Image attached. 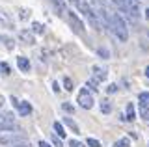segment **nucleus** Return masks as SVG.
<instances>
[{
  "label": "nucleus",
  "mask_w": 149,
  "mask_h": 147,
  "mask_svg": "<svg viewBox=\"0 0 149 147\" xmlns=\"http://www.w3.org/2000/svg\"><path fill=\"white\" fill-rule=\"evenodd\" d=\"M112 32L118 35L119 41H127L129 39L127 22H125V19L121 15H118V13H114V15H112Z\"/></svg>",
  "instance_id": "obj_1"
},
{
  "label": "nucleus",
  "mask_w": 149,
  "mask_h": 147,
  "mask_svg": "<svg viewBox=\"0 0 149 147\" xmlns=\"http://www.w3.org/2000/svg\"><path fill=\"white\" fill-rule=\"evenodd\" d=\"M24 140H26V136H24V132H22V130L0 134V144H2V145H9V147H13V145L21 144V141H24Z\"/></svg>",
  "instance_id": "obj_2"
},
{
  "label": "nucleus",
  "mask_w": 149,
  "mask_h": 147,
  "mask_svg": "<svg viewBox=\"0 0 149 147\" xmlns=\"http://www.w3.org/2000/svg\"><path fill=\"white\" fill-rule=\"evenodd\" d=\"M0 130H19L17 125H15V117H13L11 112H6V114H0Z\"/></svg>",
  "instance_id": "obj_3"
},
{
  "label": "nucleus",
  "mask_w": 149,
  "mask_h": 147,
  "mask_svg": "<svg viewBox=\"0 0 149 147\" xmlns=\"http://www.w3.org/2000/svg\"><path fill=\"white\" fill-rule=\"evenodd\" d=\"M77 101H78V104H80L82 108H86V110H90L93 106V97H91V93L88 89H80V91H78Z\"/></svg>",
  "instance_id": "obj_4"
},
{
  "label": "nucleus",
  "mask_w": 149,
  "mask_h": 147,
  "mask_svg": "<svg viewBox=\"0 0 149 147\" xmlns=\"http://www.w3.org/2000/svg\"><path fill=\"white\" fill-rule=\"evenodd\" d=\"M67 21H69L71 28H73L74 32H77V34H84V24H82V21L77 17V13L67 11Z\"/></svg>",
  "instance_id": "obj_5"
},
{
  "label": "nucleus",
  "mask_w": 149,
  "mask_h": 147,
  "mask_svg": "<svg viewBox=\"0 0 149 147\" xmlns=\"http://www.w3.org/2000/svg\"><path fill=\"white\" fill-rule=\"evenodd\" d=\"M11 101L15 103L17 112L21 114V116H30V114H32V106H30V103H26V101H21V103H19L17 99H11Z\"/></svg>",
  "instance_id": "obj_6"
},
{
  "label": "nucleus",
  "mask_w": 149,
  "mask_h": 147,
  "mask_svg": "<svg viewBox=\"0 0 149 147\" xmlns=\"http://www.w3.org/2000/svg\"><path fill=\"white\" fill-rule=\"evenodd\" d=\"M19 37L24 45H34L36 43V35L32 34L30 30H21V34H19Z\"/></svg>",
  "instance_id": "obj_7"
},
{
  "label": "nucleus",
  "mask_w": 149,
  "mask_h": 147,
  "mask_svg": "<svg viewBox=\"0 0 149 147\" xmlns=\"http://www.w3.org/2000/svg\"><path fill=\"white\" fill-rule=\"evenodd\" d=\"M17 65H19V69H21V71H24V73H28V71L32 69L30 60L24 58V56H19V58H17Z\"/></svg>",
  "instance_id": "obj_8"
},
{
  "label": "nucleus",
  "mask_w": 149,
  "mask_h": 147,
  "mask_svg": "<svg viewBox=\"0 0 149 147\" xmlns=\"http://www.w3.org/2000/svg\"><path fill=\"white\" fill-rule=\"evenodd\" d=\"M93 76H97V80H106V69L99 67V65H93Z\"/></svg>",
  "instance_id": "obj_9"
},
{
  "label": "nucleus",
  "mask_w": 149,
  "mask_h": 147,
  "mask_svg": "<svg viewBox=\"0 0 149 147\" xmlns=\"http://www.w3.org/2000/svg\"><path fill=\"white\" fill-rule=\"evenodd\" d=\"M0 21H2L9 30H13V21H11V17H9L6 11H0Z\"/></svg>",
  "instance_id": "obj_10"
},
{
  "label": "nucleus",
  "mask_w": 149,
  "mask_h": 147,
  "mask_svg": "<svg viewBox=\"0 0 149 147\" xmlns=\"http://www.w3.org/2000/svg\"><path fill=\"white\" fill-rule=\"evenodd\" d=\"M0 41L6 45L8 50H13V49H15V41H13L11 37H8V35H0Z\"/></svg>",
  "instance_id": "obj_11"
},
{
  "label": "nucleus",
  "mask_w": 149,
  "mask_h": 147,
  "mask_svg": "<svg viewBox=\"0 0 149 147\" xmlns=\"http://www.w3.org/2000/svg\"><path fill=\"white\" fill-rule=\"evenodd\" d=\"M63 123H65V125H67L69 128H71L73 132H77V134H78V132H80V128H78V125H77V123L73 121L71 117H63Z\"/></svg>",
  "instance_id": "obj_12"
},
{
  "label": "nucleus",
  "mask_w": 149,
  "mask_h": 147,
  "mask_svg": "<svg viewBox=\"0 0 149 147\" xmlns=\"http://www.w3.org/2000/svg\"><path fill=\"white\" fill-rule=\"evenodd\" d=\"M134 119H136V114H134V104L129 103V104H127V121L132 123Z\"/></svg>",
  "instance_id": "obj_13"
},
{
  "label": "nucleus",
  "mask_w": 149,
  "mask_h": 147,
  "mask_svg": "<svg viewBox=\"0 0 149 147\" xmlns=\"http://www.w3.org/2000/svg\"><path fill=\"white\" fill-rule=\"evenodd\" d=\"M101 110H102V114H110L112 112V104H110V101H101Z\"/></svg>",
  "instance_id": "obj_14"
},
{
  "label": "nucleus",
  "mask_w": 149,
  "mask_h": 147,
  "mask_svg": "<svg viewBox=\"0 0 149 147\" xmlns=\"http://www.w3.org/2000/svg\"><path fill=\"white\" fill-rule=\"evenodd\" d=\"M0 73H2V75H4V76H8V75H11V67H9V65H8V63H6V62H2V63H0Z\"/></svg>",
  "instance_id": "obj_15"
},
{
  "label": "nucleus",
  "mask_w": 149,
  "mask_h": 147,
  "mask_svg": "<svg viewBox=\"0 0 149 147\" xmlns=\"http://www.w3.org/2000/svg\"><path fill=\"white\" fill-rule=\"evenodd\" d=\"M140 103H142V106H149V91L140 93Z\"/></svg>",
  "instance_id": "obj_16"
},
{
  "label": "nucleus",
  "mask_w": 149,
  "mask_h": 147,
  "mask_svg": "<svg viewBox=\"0 0 149 147\" xmlns=\"http://www.w3.org/2000/svg\"><path fill=\"white\" fill-rule=\"evenodd\" d=\"M52 127H54V130H56V134H58V136H62V138L65 136V128L62 127V123H58V121H56Z\"/></svg>",
  "instance_id": "obj_17"
},
{
  "label": "nucleus",
  "mask_w": 149,
  "mask_h": 147,
  "mask_svg": "<svg viewBox=\"0 0 149 147\" xmlns=\"http://www.w3.org/2000/svg\"><path fill=\"white\" fill-rule=\"evenodd\" d=\"M140 116L143 117V121H149V106H140Z\"/></svg>",
  "instance_id": "obj_18"
},
{
  "label": "nucleus",
  "mask_w": 149,
  "mask_h": 147,
  "mask_svg": "<svg viewBox=\"0 0 149 147\" xmlns=\"http://www.w3.org/2000/svg\"><path fill=\"white\" fill-rule=\"evenodd\" d=\"M114 147H130V141L127 140V138H121V140H118L114 144Z\"/></svg>",
  "instance_id": "obj_19"
},
{
  "label": "nucleus",
  "mask_w": 149,
  "mask_h": 147,
  "mask_svg": "<svg viewBox=\"0 0 149 147\" xmlns=\"http://www.w3.org/2000/svg\"><path fill=\"white\" fill-rule=\"evenodd\" d=\"M50 2L54 4V8H56V10H58L60 13H63V10H65V6H63V2H62V0H50Z\"/></svg>",
  "instance_id": "obj_20"
},
{
  "label": "nucleus",
  "mask_w": 149,
  "mask_h": 147,
  "mask_svg": "<svg viewBox=\"0 0 149 147\" xmlns=\"http://www.w3.org/2000/svg\"><path fill=\"white\" fill-rule=\"evenodd\" d=\"M63 88L67 89V91H71V89H73V80L65 76V78H63Z\"/></svg>",
  "instance_id": "obj_21"
},
{
  "label": "nucleus",
  "mask_w": 149,
  "mask_h": 147,
  "mask_svg": "<svg viewBox=\"0 0 149 147\" xmlns=\"http://www.w3.org/2000/svg\"><path fill=\"white\" fill-rule=\"evenodd\" d=\"M88 86H90V89H95V91H97L99 80H97V78H90V80H88Z\"/></svg>",
  "instance_id": "obj_22"
},
{
  "label": "nucleus",
  "mask_w": 149,
  "mask_h": 147,
  "mask_svg": "<svg viewBox=\"0 0 149 147\" xmlns=\"http://www.w3.org/2000/svg\"><path fill=\"white\" fill-rule=\"evenodd\" d=\"M86 144L90 145V147H101V144L95 140V138H88V140H86Z\"/></svg>",
  "instance_id": "obj_23"
},
{
  "label": "nucleus",
  "mask_w": 149,
  "mask_h": 147,
  "mask_svg": "<svg viewBox=\"0 0 149 147\" xmlns=\"http://www.w3.org/2000/svg\"><path fill=\"white\" fill-rule=\"evenodd\" d=\"M97 54H99L101 58H110V52H108V50H104V49H97Z\"/></svg>",
  "instance_id": "obj_24"
},
{
  "label": "nucleus",
  "mask_w": 149,
  "mask_h": 147,
  "mask_svg": "<svg viewBox=\"0 0 149 147\" xmlns=\"http://www.w3.org/2000/svg\"><path fill=\"white\" fill-rule=\"evenodd\" d=\"M34 32H37V34H43V24H39V22H34Z\"/></svg>",
  "instance_id": "obj_25"
},
{
  "label": "nucleus",
  "mask_w": 149,
  "mask_h": 147,
  "mask_svg": "<svg viewBox=\"0 0 149 147\" xmlns=\"http://www.w3.org/2000/svg\"><path fill=\"white\" fill-rule=\"evenodd\" d=\"M62 108L65 110V112H69V114H73V110H74V108H73L69 103H63V104H62Z\"/></svg>",
  "instance_id": "obj_26"
},
{
  "label": "nucleus",
  "mask_w": 149,
  "mask_h": 147,
  "mask_svg": "<svg viewBox=\"0 0 149 147\" xmlns=\"http://www.w3.org/2000/svg\"><path fill=\"white\" fill-rule=\"evenodd\" d=\"M69 147H84V145H82V141H78V140H71L69 141Z\"/></svg>",
  "instance_id": "obj_27"
},
{
  "label": "nucleus",
  "mask_w": 149,
  "mask_h": 147,
  "mask_svg": "<svg viewBox=\"0 0 149 147\" xmlns=\"http://www.w3.org/2000/svg\"><path fill=\"white\" fill-rule=\"evenodd\" d=\"M116 91H118V86L116 84H110L108 88H106V93H116Z\"/></svg>",
  "instance_id": "obj_28"
},
{
  "label": "nucleus",
  "mask_w": 149,
  "mask_h": 147,
  "mask_svg": "<svg viewBox=\"0 0 149 147\" xmlns=\"http://www.w3.org/2000/svg\"><path fill=\"white\" fill-rule=\"evenodd\" d=\"M50 140H52V144H54L56 147H63V145H62V141H60V138H56V136H50Z\"/></svg>",
  "instance_id": "obj_29"
},
{
  "label": "nucleus",
  "mask_w": 149,
  "mask_h": 147,
  "mask_svg": "<svg viewBox=\"0 0 149 147\" xmlns=\"http://www.w3.org/2000/svg\"><path fill=\"white\" fill-rule=\"evenodd\" d=\"M19 17H21L22 21H24V19H28V10H22L21 13H19Z\"/></svg>",
  "instance_id": "obj_30"
},
{
  "label": "nucleus",
  "mask_w": 149,
  "mask_h": 147,
  "mask_svg": "<svg viewBox=\"0 0 149 147\" xmlns=\"http://www.w3.org/2000/svg\"><path fill=\"white\" fill-rule=\"evenodd\" d=\"M37 145H39V147H50L49 144H47V141H39V144H37Z\"/></svg>",
  "instance_id": "obj_31"
},
{
  "label": "nucleus",
  "mask_w": 149,
  "mask_h": 147,
  "mask_svg": "<svg viewBox=\"0 0 149 147\" xmlns=\"http://www.w3.org/2000/svg\"><path fill=\"white\" fill-rule=\"evenodd\" d=\"M2 104H4V99H2V97H0V108H2Z\"/></svg>",
  "instance_id": "obj_32"
},
{
  "label": "nucleus",
  "mask_w": 149,
  "mask_h": 147,
  "mask_svg": "<svg viewBox=\"0 0 149 147\" xmlns=\"http://www.w3.org/2000/svg\"><path fill=\"white\" fill-rule=\"evenodd\" d=\"M146 75H147V78H149V67L146 69Z\"/></svg>",
  "instance_id": "obj_33"
},
{
  "label": "nucleus",
  "mask_w": 149,
  "mask_h": 147,
  "mask_svg": "<svg viewBox=\"0 0 149 147\" xmlns=\"http://www.w3.org/2000/svg\"><path fill=\"white\" fill-rule=\"evenodd\" d=\"M146 17H147V19H149V10H147V11H146Z\"/></svg>",
  "instance_id": "obj_34"
}]
</instances>
